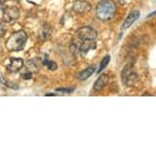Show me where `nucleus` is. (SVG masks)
<instances>
[{
  "mask_svg": "<svg viewBox=\"0 0 156 157\" xmlns=\"http://www.w3.org/2000/svg\"><path fill=\"white\" fill-rule=\"evenodd\" d=\"M116 13V4L112 0H103L97 6V17L101 21H110Z\"/></svg>",
  "mask_w": 156,
  "mask_h": 157,
  "instance_id": "nucleus-1",
  "label": "nucleus"
},
{
  "mask_svg": "<svg viewBox=\"0 0 156 157\" xmlns=\"http://www.w3.org/2000/svg\"><path fill=\"white\" fill-rule=\"evenodd\" d=\"M28 36L25 31H16L8 37L5 45H6V48L10 52H20L24 48Z\"/></svg>",
  "mask_w": 156,
  "mask_h": 157,
  "instance_id": "nucleus-2",
  "label": "nucleus"
},
{
  "mask_svg": "<svg viewBox=\"0 0 156 157\" xmlns=\"http://www.w3.org/2000/svg\"><path fill=\"white\" fill-rule=\"evenodd\" d=\"M138 80V73L131 64H127L121 72V81L125 86H132Z\"/></svg>",
  "mask_w": 156,
  "mask_h": 157,
  "instance_id": "nucleus-3",
  "label": "nucleus"
},
{
  "mask_svg": "<svg viewBox=\"0 0 156 157\" xmlns=\"http://www.w3.org/2000/svg\"><path fill=\"white\" fill-rule=\"evenodd\" d=\"M20 17V10L14 5H7L4 6L3 13V22L5 23H13Z\"/></svg>",
  "mask_w": 156,
  "mask_h": 157,
  "instance_id": "nucleus-4",
  "label": "nucleus"
},
{
  "mask_svg": "<svg viewBox=\"0 0 156 157\" xmlns=\"http://www.w3.org/2000/svg\"><path fill=\"white\" fill-rule=\"evenodd\" d=\"M78 39L82 40H96L98 36V32L92 27H82L77 31Z\"/></svg>",
  "mask_w": 156,
  "mask_h": 157,
  "instance_id": "nucleus-5",
  "label": "nucleus"
},
{
  "mask_svg": "<svg viewBox=\"0 0 156 157\" xmlns=\"http://www.w3.org/2000/svg\"><path fill=\"white\" fill-rule=\"evenodd\" d=\"M6 69L10 73H17L24 67V61L21 58H10L6 63Z\"/></svg>",
  "mask_w": 156,
  "mask_h": 157,
  "instance_id": "nucleus-6",
  "label": "nucleus"
},
{
  "mask_svg": "<svg viewBox=\"0 0 156 157\" xmlns=\"http://www.w3.org/2000/svg\"><path fill=\"white\" fill-rule=\"evenodd\" d=\"M90 4L86 1H83V0H78V1H75L73 3L72 10L75 11L76 13H88L90 10Z\"/></svg>",
  "mask_w": 156,
  "mask_h": 157,
  "instance_id": "nucleus-7",
  "label": "nucleus"
},
{
  "mask_svg": "<svg viewBox=\"0 0 156 157\" xmlns=\"http://www.w3.org/2000/svg\"><path fill=\"white\" fill-rule=\"evenodd\" d=\"M139 17H140V11L139 10L131 11V13L126 17V19L124 20V22H123V24H122V26H121L122 30H126V29H128L132 24L139 19Z\"/></svg>",
  "mask_w": 156,
  "mask_h": 157,
  "instance_id": "nucleus-8",
  "label": "nucleus"
},
{
  "mask_svg": "<svg viewBox=\"0 0 156 157\" xmlns=\"http://www.w3.org/2000/svg\"><path fill=\"white\" fill-rule=\"evenodd\" d=\"M41 64H42V61H41L40 59H38V58L32 59V60L29 61L27 65H26V69H27L29 72H31L32 74L37 73L40 69Z\"/></svg>",
  "mask_w": 156,
  "mask_h": 157,
  "instance_id": "nucleus-9",
  "label": "nucleus"
},
{
  "mask_svg": "<svg viewBox=\"0 0 156 157\" xmlns=\"http://www.w3.org/2000/svg\"><path fill=\"white\" fill-rule=\"evenodd\" d=\"M77 47L81 52H88L92 49H96L97 44L95 40H82V42L77 45Z\"/></svg>",
  "mask_w": 156,
  "mask_h": 157,
  "instance_id": "nucleus-10",
  "label": "nucleus"
},
{
  "mask_svg": "<svg viewBox=\"0 0 156 157\" xmlns=\"http://www.w3.org/2000/svg\"><path fill=\"white\" fill-rule=\"evenodd\" d=\"M109 81V75L108 74H102L101 76L97 79V81L95 82V85H93V90L96 91H100L104 88L106 85H107Z\"/></svg>",
  "mask_w": 156,
  "mask_h": 157,
  "instance_id": "nucleus-11",
  "label": "nucleus"
},
{
  "mask_svg": "<svg viewBox=\"0 0 156 157\" xmlns=\"http://www.w3.org/2000/svg\"><path fill=\"white\" fill-rule=\"evenodd\" d=\"M52 33V29L48 24H44L39 30V38L41 40H48Z\"/></svg>",
  "mask_w": 156,
  "mask_h": 157,
  "instance_id": "nucleus-12",
  "label": "nucleus"
},
{
  "mask_svg": "<svg viewBox=\"0 0 156 157\" xmlns=\"http://www.w3.org/2000/svg\"><path fill=\"white\" fill-rule=\"evenodd\" d=\"M96 71V67L95 66H90L86 68V69H84L83 71H81L80 73L77 75V79L79 80H85V79H87L88 77H90L93 75V73H95Z\"/></svg>",
  "mask_w": 156,
  "mask_h": 157,
  "instance_id": "nucleus-13",
  "label": "nucleus"
},
{
  "mask_svg": "<svg viewBox=\"0 0 156 157\" xmlns=\"http://www.w3.org/2000/svg\"><path fill=\"white\" fill-rule=\"evenodd\" d=\"M42 64L44 65V66H46V68H48V70H51V71L57 70V68H58L57 63H55L54 61L48 60V59H43V60H42Z\"/></svg>",
  "mask_w": 156,
  "mask_h": 157,
  "instance_id": "nucleus-14",
  "label": "nucleus"
},
{
  "mask_svg": "<svg viewBox=\"0 0 156 157\" xmlns=\"http://www.w3.org/2000/svg\"><path fill=\"white\" fill-rule=\"evenodd\" d=\"M109 62H110V57L109 56H106V57L103 59L102 62H101V65H100V68L98 70V73H101L103 70L105 69L106 67H107V65L109 64Z\"/></svg>",
  "mask_w": 156,
  "mask_h": 157,
  "instance_id": "nucleus-15",
  "label": "nucleus"
},
{
  "mask_svg": "<svg viewBox=\"0 0 156 157\" xmlns=\"http://www.w3.org/2000/svg\"><path fill=\"white\" fill-rule=\"evenodd\" d=\"M32 77V73L29 72V71L26 69V72H23L22 73V78L25 79V80H28V79H31Z\"/></svg>",
  "mask_w": 156,
  "mask_h": 157,
  "instance_id": "nucleus-16",
  "label": "nucleus"
},
{
  "mask_svg": "<svg viewBox=\"0 0 156 157\" xmlns=\"http://www.w3.org/2000/svg\"><path fill=\"white\" fill-rule=\"evenodd\" d=\"M3 13H4V5L0 3V24L3 23Z\"/></svg>",
  "mask_w": 156,
  "mask_h": 157,
  "instance_id": "nucleus-17",
  "label": "nucleus"
},
{
  "mask_svg": "<svg viewBox=\"0 0 156 157\" xmlns=\"http://www.w3.org/2000/svg\"><path fill=\"white\" fill-rule=\"evenodd\" d=\"M58 91H62V93H68L70 94L71 91L74 90V88H58Z\"/></svg>",
  "mask_w": 156,
  "mask_h": 157,
  "instance_id": "nucleus-18",
  "label": "nucleus"
},
{
  "mask_svg": "<svg viewBox=\"0 0 156 157\" xmlns=\"http://www.w3.org/2000/svg\"><path fill=\"white\" fill-rule=\"evenodd\" d=\"M5 34V29L3 28V26H2V24H0V37L3 36Z\"/></svg>",
  "mask_w": 156,
  "mask_h": 157,
  "instance_id": "nucleus-19",
  "label": "nucleus"
},
{
  "mask_svg": "<svg viewBox=\"0 0 156 157\" xmlns=\"http://www.w3.org/2000/svg\"><path fill=\"white\" fill-rule=\"evenodd\" d=\"M118 1H119L120 4H124L125 3V0H118Z\"/></svg>",
  "mask_w": 156,
  "mask_h": 157,
  "instance_id": "nucleus-20",
  "label": "nucleus"
},
{
  "mask_svg": "<svg viewBox=\"0 0 156 157\" xmlns=\"http://www.w3.org/2000/svg\"><path fill=\"white\" fill-rule=\"evenodd\" d=\"M46 96H55V94H48Z\"/></svg>",
  "mask_w": 156,
  "mask_h": 157,
  "instance_id": "nucleus-21",
  "label": "nucleus"
},
{
  "mask_svg": "<svg viewBox=\"0 0 156 157\" xmlns=\"http://www.w3.org/2000/svg\"><path fill=\"white\" fill-rule=\"evenodd\" d=\"M4 1H6V0H0V3H4Z\"/></svg>",
  "mask_w": 156,
  "mask_h": 157,
  "instance_id": "nucleus-22",
  "label": "nucleus"
}]
</instances>
